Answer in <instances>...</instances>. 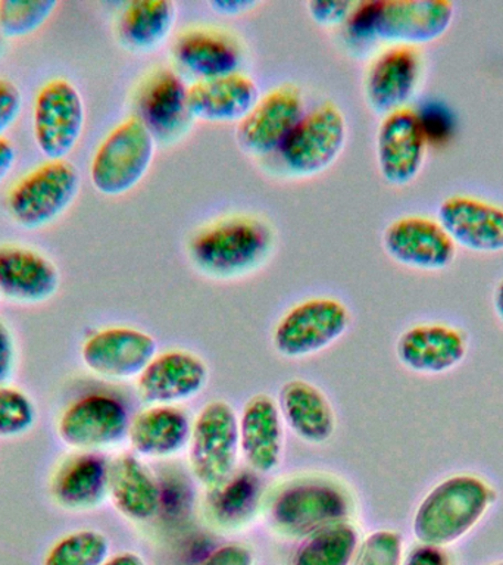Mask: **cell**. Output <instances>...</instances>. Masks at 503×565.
<instances>
[{"label":"cell","mask_w":503,"mask_h":565,"mask_svg":"<svg viewBox=\"0 0 503 565\" xmlns=\"http://www.w3.org/2000/svg\"><path fill=\"white\" fill-rule=\"evenodd\" d=\"M449 0H365L353 4L346 22L353 42L384 40L415 46L440 39L452 25Z\"/></svg>","instance_id":"obj_1"},{"label":"cell","mask_w":503,"mask_h":565,"mask_svg":"<svg viewBox=\"0 0 503 565\" xmlns=\"http://www.w3.org/2000/svg\"><path fill=\"white\" fill-rule=\"evenodd\" d=\"M274 242L271 225L264 220L229 215L194 233L189 256L205 276L236 278L260 267L271 255Z\"/></svg>","instance_id":"obj_2"},{"label":"cell","mask_w":503,"mask_h":565,"mask_svg":"<svg viewBox=\"0 0 503 565\" xmlns=\"http://www.w3.org/2000/svg\"><path fill=\"white\" fill-rule=\"evenodd\" d=\"M494 499L496 492L481 477L450 476L419 502L413 519L414 536L421 543L452 545L483 520Z\"/></svg>","instance_id":"obj_3"},{"label":"cell","mask_w":503,"mask_h":565,"mask_svg":"<svg viewBox=\"0 0 503 565\" xmlns=\"http://www.w3.org/2000/svg\"><path fill=\"white\" fill-rule=\"evenodd\" d=\"M157 140L139 118L119 122L101 140L90 163L93 188L105 196L130 192L148 174Z\"/></svg>","instance_id":"obj_4"},{"label":"cell","mask_w":503,"mask_h":565,"mask_svg":"<svg viewBox=\"0 0 503 565\" xmlns=\"http://www.w3.org/2000/svg\"><path fill=\"white\" fill-rule=\"evenodd\" d=\"M188 448L190 468L207 489L233 476L240 454L238 417L233 406L224 401L203 406L194 419Z\"/></svg>","instance_id":"obj_5"},{"label":"cell","mask_w":503,"mask_h":565,"mask_svg":"<svg viewBox=\"0 0 503 565\" xmlns=\"http://www.w3.org/2000/svg\"><path fill=\"white\" fill-rule=\"evenodd\" d=\"M78 190L74 163L66 159L44 162L13 185L8 196L9 214L21 227H44L68 210Z\"/></svg>","instance_id":"obj_6"},{"label":"cell","mask_w":503,"mask_h":565,"mask_svg":"<svg viewBox=\"0 0 503 565\" xmlns=\"http://www.w3.org/2000/svg\"><path fill=\"white\" fill-rule=\"evenodd\" d=\"M346 118L338 105L324 102L304 113L280 148V158L291 174L311 177L327 170L346 143Z\"/></svg>","instance_id":"obj_7"},{"label":"cell","mask_w":503,"mask_h":565,"mask_svg":"<svg viewBox=\"0 0 503 565\" xmlns=\"http://www.w3.org/2000/svg\"><path fill=\"white\" fill-rule=\"evenodd\" d=\"M351 312L333 298L303 300L289 309L274 330V348L286 358H304L324 351L346 333Z\"/></svg>","instance_id":"obj_8"},{"label":"cell","mask_w":503,"mask_h":565,"mask_svg":"<svg viewBox=\"0 0 503 565\" xmlns=\"http://www.w3.org/2000/svg\"><path fill=\"white\" fill-rule=\"evenodd\" d=\"M349 499L338 484L299 480L286 484L269 505V519L280 532L308 536L325 525L346 521Z\"/></svg>","instance_id":"obj_9"},{"label":"cell","mask_w":503,"mask_h":565,"mask_svg":"<svg viewBox=\"0 0 503 565\" xmlns=\"http://www.w3.org/2000/svg\"><path fill=\"white\" fill-rule=\"evenodd\" d=\"M82 95L68 79H51L35 96L33 130L40 152L60 161L73 152L84 128Z\"/></svg>","instance_id":"obj_10"},{"label":"cell","mask_w":503,"mask_h":565,"mask_svg":"<svg viewBox=\"0 0 503 565\" xmlns=\"http://www.w3.org/2000/svg\"><path fill=\"white\" fill-rule=\"evenodd\" d=\"M130 418L117 397L92 393L74 401L57 422V435L71 448H109L126 439Z\"/></svg>","instance_id":"obj_11"},{"label":"cell","mask_w":503,"mask_h":565,"mask_svg":"<svg viewBox=\"0 0 503 565\" xmlns=\"http://www.w3.org/2000/svg\"><path fill=\"white\" fill-rule=\"evenodd\" d=\"M427 143L421 115L414 109L384 115L375 139L379 174L388 184H409L421 171Z\"/></svg>","instance_id":"obj_12"},{"label":"cell","mask_w":503,"mask_h":565,"mask_svg":"<svg viewBox=\"0 0 503 565\" xmlns=\"http://www.w3.org/2000/svg\"><path fill=\"white\" fill-rule=\"evenodd\" d=\"M304 115L302 92L282 84L259 97L250 113L238 122L237 141L246 152L268 154L280 150Z\"/></svg>","instance_id":"obj_13"},{"label":"cell","mask_w":503,"mask_h":565,"mask_svg":"<svg viewBox=\"0 0 503 565\" xmlns=\"http://www.w3.org/2000/svg\"><path fill=\"white\" fill-rule=\"evenodd\" d=\"M387 255L405 267L440 271L450 267L457 245L437 220L408 215L392 221L383 233Z\"/></svg>","instance_id":"obj_14"},{"label":"cell","mask_w":503,"mask_h":565,"mask_svg":"<svg viewBox=\"0 0 503 565\" xmlns=\"http://www.w3.org/2000/svg\"><path fill=\"white\" fill-rule=\"evenodd\" d=\"M136 117L154 140L174 141L189 130V86L176 71L161 66L146 75L136 95Z\"/></svg>","instance_id":"obj_15"},{"label":"cell","mask_w":503,"mask_h":565,"mask_svg":"<svg viewBox=\"0 0 503 565\" xmlns=\"http://www.w3.org/2000/svg\"><path fill=\"white\" fill-rule=\"evenodd\" d=\"M158 343L146 331L131 327H109L84 342L82 358L87 369L100 377H139L157 356Z\"/></svg>","instance_id":"obj_16"},{"label":"cell","mask_w":503,"mask_h":565,"mask_svg":"<svg viewBox=\"0 0 503 565\" xmlns=\"http://www.w3.org/2000/svg\"><path fill=\"white\" fill-rule=\"evenodd\" d=\"M422 57L415 46L392 44L371 61L364 90L366 102L378 114L405 108L417 90Z\"/></svg>","instance_id":"obj_17"},{"label":"cell","mask_w":503,"mask_h":565,"mask_svg":"<svg viewBox=\"0 0 503 565\" xmlns=\"http://www.w3.org/2000/svg\"><path fill=\"white\" fill-rule=\"evenodd\" d=\"M437 221L454 245L477 254H497L503 250V207L483 199L446 198L437 210Z\"/></svg>","instance_id":"obj_18"},{"label":"cell","mask_w":503,"mask_h":565,"mask_svg":"<svg viewBox=\"0 0 503 565\" xmlns=\"http://www.w3.org/2000/svg\"><path fill=\"white\" fill-rule=\"evenodd\" d=\"M210 371L196 353H159L137 377V391L149 405H175L196 396L206 386Z\"/></svg>","instance_id":"obj_19"},{"label":"cell","mask_w":503,"mask_h":565,"mask_svg":"<svg viewBox=\"0 0 503 565\" xmlns=\"http://www.w3.org/2000/svg\"><path fill=\"white\" fill-rule=\"evenodd\" d=\"M465 334L445 324H419L399 335L396 355L400 364L414 373L443 374L465 358Z\"/></svg>","instance_id":"obj_20"},{"label":"cell","mask_w":503,"mask_h":565,"mask_svg":"<svg viewBox=\"0 0 503 565\" xmlns=\"http://www.w3.org/2000/svg\"><path fill=\"white\" fill-rule=\"evenodd\" d=\"M240 452L252 470L269 475L280 467L285 433L277 402L268 395L250 397L238 418Z\"/></svg>","instance_id":"obj_21"},{"label":"cell","mask_w":503,"mask_h":565,"mask_svg":"<svg viewBox=\"0 0 503 565\" xmlns=\"http://www.w3.org/2000/svg\"><path fill=\"white\" fill-rule=\"evenodd\" d=\"M60 271L29 247L0 246V295L21 303H42L60 289Z\"/></svg>","instance_id":"obj_22"},{"label":"cell","mask_w":503,"mask_h":565,"mask_svg":"<svg viewBox=\"0 0 503 565\" xmlns=\"http://www.w3.org/2000/svg\"><path fill=\"white\" fill-rule=\"evenodd\" d=\"M254 78L238 73L197 79L189 87V108L193 118L207 122H240L259 100Z\"/></svg>","instance_id":"obj_23"},{"label":"cell","mask_w":503,"mask_h":565,"mask_svg":"<svg viewBox=\"0 0 503 565\" xmlns=\"http://www.w3.org/2000/svg\"><path fill=\"white\" fill-rule=\"evenodd\" d=\"M171 55L181 68L199 79L238 73L243 55L232 35L214 29H189L171 44Z\"/></svg>","instance_id":"obj_24"},{"label":"cell","mask_w":503,"mask_h":565,"mask_svg":"<svg viewBox=\"0 0 503 565\" xmlns=\"http://www.w3.org/2000/svg\"><path fill=\"white\" fill-rule=\"evenodd\" d=\"M282 422L299 439L322 445L334 436L335 414L329 397L313 384L293 379L282 384L277 401Z\"/></svg>","instance_id":"obj_25"},{"label":"cell","mask_w":503,"mask_h":565,"mask_svg":"<svg viewBox=\"0 0 503 565\" xmlns=\"http://www.w3.org/2000/svg\"><path fill=\"white\" fill-rule=\"evenodd\" d=\"M109 493V462L100 455L84 452L66 458L52 479V494L62 508L87 511Z\"/></svg>","instance_id":"obj_26"},{"label":"cell","mask_w":503,"mask_h":565,"mask_svg":"<svg viewBox=\"0 0 503 565\" xmlns=\"http://www.w3.org/2000/svg\"><path fill=\"white\" fill-rule=\"evenodd\" d=\"M192 436L189 415L175 405H150L130 423L128 439L137 455L168 458L188 448Z\"/></svg>","instance_id":"obj_27"},{"label":"cell","mask_w":503,"mask_h":565,"mask_svg":"<svg viewBox=\"0 0 503 565\" xmlns=\"http://www.w3.org/2000/svg\"><path fill=\"white\" fill-rule=\"evenodd\" d=\"M124 516L148 521L161 508V488L149 468L131 454L119 455L109 462V493Z\"/></svg>","instance_id":"obj_28"},{"label":"cell","mask_w":503,"mask_h":565,"mask_svg":"<svg viewBox=\"0 0 503 565\" xmlns=\"http://www.w3.org/2000/svg\"><path fill=\"white\" fill-rule=\"evenodd\" d=\"M175 21L176 4L172 0H132L119 13V40L131 51H154L171 34Z\"/></svg>","instance_id":"obj_29"},{"label":"cell","mask_w":503,"mask_h":565,"mask_svg":"<svg viewBox=\"0 0 503 565\" xmlns=\"http://www.w3.org/2000/svg\"><path fill=\"white\" fill-rule=\"evenodd\" d=\"M360 543L356 529L339 521L304 536L291 565H352Z\"/></svg>","instance_id":"obj_30"},{"label":"cell","mask_w":503,"mask_h":565,"mask_svg":"<svg viewBox=\"0 0 503 565\" xmlns=\"http://www.w3.org/2000/svg\"><path fill=\"white\" fill-rule=\"evenodd\" d=\"M207 507L220 523L234 525L249 520L259 501V480L254 472L242 471L207 489Z\"/></svg>","instance_id":"obj_31"},{"label":"cell","mask_w":503,"mask_h":565,"mask_svg":"<svg viewBox=\"0 0 503 565\" xmlns=\"http://www.w3.org/2000/svg\"><path fill=\"white\" fill-rule=\"evenodd\" d=\"M110 543L104 533L83 529L53 543L43 565H101L109 558Z\"/></svg>","instance_id":"obj_32"},{"label":"cell","mask_w":503,"mask_h":565,"mask_svg":"<svg viewBox=\"0 0 503 565\" xmlns=\"http://www.w3.org/2000/svg\"><path fill=\"white\" fill-rule=\"evenodd\" d=\"M56 7L55 0H2L0 31L8 38H24L39 30Z\"/></svg>","instance_id":"obj_33"},{"label":"cell","mask_w":503,"mask_h":565,"mask_svg":"<svg viewBox=\"0 0 503 565\" xmlns=\"http://www.w3.org/2000/svg\"><path fill=\"white\" fill-rule=\"evenodd\" d=\"M38 419L34 402L20 388L0 386V437H18L29 433Z\"/></svg>","instance_id":"obj_34"},{"label":"cell","mask_w":503,"mask_h":565,"mask_svg":"<svg viewBox=\"0 0 503 565\" xmlns=\"http://www.w3.org/2000/svg\"><path fill=\"white\" fill-rule=\"evenodd\" d=\"M404 537L395 530H375L357 546L352 565H402Z\"/></svg>","instance_id":"obj_35"},{"label":"cell","mask_w":503,"mask_h":565,"mask_svg":"<svg viewBox=\"0 0 503 565\" xmlns=\"http://www.w3.org/2000/svg\"><path fill=\"white\" fill-rule=\"evenodd\" d=\"M22 106V95L11 79L0 78V137L15 122Z\"/></svg>","instance_id":"obj_36"},{"label":"cell","mask_w":503,"mask_h":565,"mask_svg":"<svg viewBox=\"0 0 503 565\" xmlns=\"http://www.w3.org/2000/svg\"><path fill=\"white\" fill-rule=\"evenodd\" d=\"M352 8V2L342 0H317L308 3L309 15L320 25H338L346 21Z\"/></svg>","instance_id":"obj_37"},{"label":"cell","mask_w":503,"mask_h":565,"mask_svg":"<svg viewBox=\"0 0 503 565\" xmlns=\"http://www.w3.org/2000/svg\"><path fill=\"white\" fill-rule=\"evenodd\" d=\"M445 547L419 542L404 555L402 565H452V559Z\"/></svg>","instance_id":"obj_38"},{"label":"cell","mask_w":503,"mask_h":565,"mask_svg":"<svg viewBox=\"0 0 503 565\" xmlns=\"http://www.w3.org/2000/svg\"><path fill=\"white\" fill-rule=\"evenodd\" d=\"M201 565H254V555L242 545H225L212 552Z\"/></svg>","instance_id":"obj_39"},{"label":"cell","mask_w":503,"mask_h":565,"mask_svg":"<svg viewBox=\"0 0 503 565\" xmlns=\"http://www.w3.org/2000/svg\"><path fill=\"white\" fill-rule=\"evenodd\" d=\"M15 342L9 327L0 320V386L8 383L15 369Z\"/></svg>","instance_id":"obj_40"},{"label":"cell","mask_w":503,"mask_h":565,"mask_svg":"<svg viewBox=\"0 0 503 565\" xmlns=\"http://www.w3.org/2000/svg\"><path fill=\"white\" fill-rule=\"evenodd\" d=\"M254 0H212L210 7L221 15H238L256 7Z\"/></svg>","instance_id":"obj_41"},{"label":"cell","mask_w":503,"mask_h":565,"mask_svg":"<svg viewBox=\"0 0 503 565\" xmlns=\"http://www.w3.org/2000/svg\"><path fill=\"white\" fill-rule=\"evenodd\" d=\"M15 159L17 150L13 148L11 141H9L7 137H0V183H2L9 172L12 171Z\"/></svg>","instance_id":"obj_42"},{"label":"cell","mask_w":503,"mask_h":565,"mask_svg":"<svg viewBox=\"0 0 503 565\" xmlns=\"http://www.w3.org/2000/svg\"><path fill=\"white\" fill-rule=\"evenodd\" d=\"M101 565H146V563L136 552H119L117 555L109 556Z\"/></svg>","instance_id":"obj_43"},{"label":"cell","mask_w":503,"mask_h":565,"mask_svg":"<svg viewBox=\"0 0 503 565\" xmlns=\"http://www.w3.org/2000/svg\"><path fill=\"white\" fill-rule=\"evenodd\" d=\"M493 308L494 312L499 317V320L503 322V280L499 281L496 289L493 294Z\"/></svg>","instance_id":"obj_44"},{"label":"cell","mask_w":503,"mask_h":565,"mask_svg":"<svg viewBox=\"0 0 503 565\" xmlns=\"http://www.w3.org/2000/svg\"><path fill=\"white\" fill-rule=\"evenodd\" d=\"M492 565H503V561L501 563L492 564Z\"/></svg>","instance_id":"obj_45"}]
</instances>
